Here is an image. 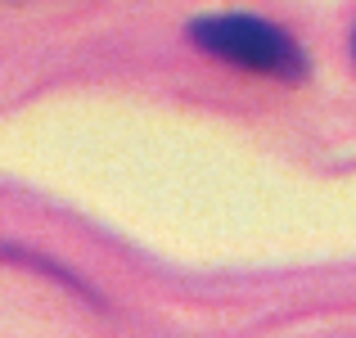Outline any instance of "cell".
<instances>
[{
  "mask_svg": "<svg viewBox=\"0 0 356 338\" xmlns=\"http://www.w3.org/2000/svg\"><path fill=\"white\" fill-rule=\"evenodd\" d=\"M190 41L212 59L248 72H266V77H284V81L307 77L302 45L280 23H266L257 14H199L190 18Z\"/></svg>",
  "mask_w": 356,
  "mask_h": 338,
  "instance_id": "cell-1",
  "label": "cell"
},
{
  "mask_svg": "<svg viewBox=\"0 0 356 338\" xmlns=\"http://www.w3.org/2000/svg\"><path fill=\"white\" fill-rule=\"evenodd\" d=\"M0 257H5V261H18V266H32V271H41V275H50L54 284H68L72 293H81L86 303H99V307H104V298H99L95 289H90L86 280L77 275V271H68L63 261H50L45 252H36V248H18V243H0Z\"/></svg>",
  "mask_w": 356,
  "mask_h": 338,
  "instance_id": "cell-2",
  "label": "cell"
},
{
  "mask_svg": "<svg viewBox=\"0 0 356 338\" xmlns=\"http://www.w3.org/2000/svg\"><path fill=\"white\" fill-rule=\"evenodd\" d=\"M352 50H356V32H352Z\"/></svg>",
  "mask_w": 356,
  "mask_h": 338,
  "instance_id": "cell-3",
  "label": "cell"
}]
</instances>
